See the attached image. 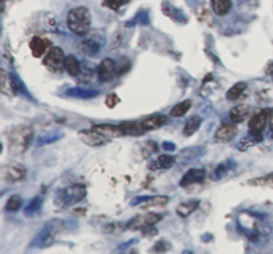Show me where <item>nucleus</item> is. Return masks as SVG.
Returning <instances> with one entry per match:
<instances>
[{
    "label": "nucleus",
    "instance_id": "obj_33",
    "mask_svg": "<svg viewBox=\"0 0 273 254\" xmlns=\"http://www.w3.org/2000/svg\"><path fill=\"white\" fill-rule=\"evenodd\" d=\"M249 184H252V185L273 186V173H269L267 176L260 177V178H256V180H252Z\"/></svg>",
    "mask_w": 273,
    "mask_h": 254
},
{
    "label": "nucleus",
    "instance_id": "obj_9",
    "mask_svg": "<svg viewBox=\"0 0 273 254\" xmlns=\"http://www.w3.org/2000/svg\"><path fill=\"white\" fill-rule=\"evenodd\" d=\"M116 75V63L112 59H104L98 67V78L103 83L111 81Z\"/></svg>",
    "mask_w": 273,
    "mask_h": 254
},
{
    "label": "nucleus",
    "instance_id": "obj_8",
    "mask_svg": "<svg viewBox=\"0 0 273 254\" xmlns=\"http://www.w3.org/2000/svg\"><path fill=\"white\" fill-rule=\"evenodd\" d=\"M27 176L25 166L21 164H11L4 169V180L10 184L20 182L23 181Z\"/></svg>",
    "mask_w": 273,
    "mask_h": 254
},
{
    "label": "nucleus",
    "instance_id": "obj_17",
    "mask_svg": "<svg viewBox=\"0 0 273 254\" xmlns=\"http://www.w3.org/2000/svg\"><path fill=\"white\" fill-rule=\"evenodd\" d=\"M176 158L173 156H168V155H163V156L157 157L156 160H152L148 164V168L151 171H164V169H169L173 164H175Z\"/></svg>",
    "mask_w": 273,
    "mask_h": 254
},
{
    "label": "nucleus",
    "instance_id": "obj_19",
    "mask_svg": "<svg viewBox=\"0 0 273 254\" xmlns=\"http://www.w3.org/2000/svg\"><path fill=\"white\" fill-rule=\"evenodd\" d=\"M99 49H100V43L93 39H85L79 44V51L84 56H95L99 52Z\"/></svg>",
    "mask_w": 273,
    "mask_h": 254
},
{
    "label": "nucleus",
    "instance_id": "obj_37",
    "mask_svg": "<svg viewBox=\"0 0 273 254\" xmlns=\"http://www.w3.org/2000/svg\"><path fill=\"white\" fill-rule=\"evenodd\" d=\"M269 127H271V131L273 132V109H271V116H269Z\"/></svg>",
    "mask_w": 273,
    "mask_h": 254
},
{
    "label": "nucleus",
    "instance_id": "obj_20",
    "mask_svg": "<svg viewBox=\"0 0 273 254\" xmlns=\"http://www.w3.org/2000/svg\"><path fill=\"white\" fill-rule=\"evenodd\" d=\"M249 116V107L247 105H237V107H233L231 109L230 112V117L231 121L234 122V124H240L243 122L245 118Z\"/></svg>",
    "mask_w": 273,
    "mask_h": 254
},
{
    "label": "nucleus",
    "instance_id": "obj_6",
    "mask_svg": "<svg viewBox=\"0 0 273 254\" xmlns=\"http://www.w3.org/2000/svg\"><path fill=\"white\" fill-rule=\"evenodd\" d=\"M64 61H65V58H64L63 49L59 47L49 49L48 54L44 58V65L52 71H60L64 67Z\"/></svg>",
    "mask_w": 273,
    "mask_h": 254
},
{
    "label": "nucleus",
    "instance_id": "obj_4",
    "mask_svg": "<svg viewBox=\"0 0 273 254\" xmlns=\"http://www.w3.org/2000/svg\"><path fill=\"white\" fill-rule=\"evenodd\" d=\"M63 230V224L60 221H54V222H48L45 225L42 232L39 233V235L35 238V241L32 242L31 246L35 248H47L51 246L54 242L56 237L60 234V232Z\"/></svg>",
    "mask_w": 273,
    "mask_h": 254
},
{
    "label": "nucleus",
    "instance_id": "obj_38",
    "mask_svg": "<svg viewBox=\"0 0 273 254\" xmlns=\"http://www.w3.org/2000/svg\"><path fill=\"white\" fill-rule=\"evenodd\" d=\"M163 147L164 148H168V149H167V151H173V148H175V145H173V144H171V145H169V144H164V145H163Z\"/></svg>",
    "mask_w": 273,
    "mask_h": 254
},
{
    "label": "nucleus",
    "instance_id": "obj_2",
    "mask_svg": "<svg viewBox=\"0 0 273 254\" xmlns=\"http://www.w3.org/2000/svg\"><path fill=\"white\" fill-rule=\"evenodd\" d=\"M34 138V129L29 125L15 128L8 137V148L12 155H21L28 149Z\"/></svg>",
    "mask_w": 273,
    "mask_h": 254
},
{
    "label": "nucleus",
    "instance_id": "obj_27",
    "mask_svg": "<svg viewBox=\"0 0 273 254\" xmlns=\"http://www.w3.org/2000/svg\"><path fill=\"white\" fill-rule=\"evenodd\" d=\"M201 122H203L201 117H199V116H192V117L186 122V125H184V129H183L184 136H192V135H195V133L199 131Z\"/></svg>",
    "mask_w": 273,
    "mask_h": 254
},
{
    "label": "nucleus",
    "instance_id": "obj_36",
    "mask_svg": "<svg viewBox=\"0 0 273 254\" xmlns=\"http://www.w3.org/2000/svg\"><path fill=\"white\" fill-rule=\"evenodd\" d=\"M127 3L128 0H105V4L112 10H117V8H120L122 5L127 4Z\"/></svg>",
    "mask_w": 273,
    "mask_h": 254
},
{
    "label": "nucleus",
    "instance_id": "obj_39",
    "mask_svg": "<svg viewBox=\"0 0 273 254\" xmlns=\"http://www.w3.org/2000/svg\"><path fill=\"white\" fill-rule=\"evenodd\" d=\"M181 254H193V253H192V252H189V250H184V252H183Z\"/></svg>",
    "mask_w": 273,
    "mask_h": 254
},
{
    "label": "nucleus",
    "instance_id": "obj_30",
    "mask_svg": "<svg viewBox=\"0 0 273 254\" xmlns=\"http://www.w3.org/2000/svg\"><path fill=\"white\" fill-rule=\"evenodd\" d=\"M23 205V198L18 195H11L8 201H7V204H5V209L8 210V212H18V210L21 208Z\"/></svg>",
    "mask_w": 273,
    "mask_h": 254
},
{
    "label": "nucleus",
    "instance_id": "obj_11",
    "mask_svg": "<svg viewBox=\"0 0 273 254\" xmlns=\"http://www.w3.org/2000/svg\"><path fill=\"white\" fill-rule=\"evenodd\" d=\"M92 129H95L96 132L105 137L107 140H112V138H120V137L126 136V133L123 131V128L119 125H112V124H98L93 125Z\"/></svg>",
    "mask_w": 273,
    "mask_h": 254
},
{
    "label": "nucleus",
    "instance_id": "obj_35",
    "mask_svg": "<svg viewBox=\"0 0 273 254\" xmlns=\"http://www.w3.org/2000/svg\"><path fill=\"white\" fill-rule=\"evenodd\" d=\"M119 103H120V98H117V95H115V93L108 95L107 98H105V105H107L108 108H111V109L116 107Z\"/></svg>",
    "mask_w": 273,
    "mask_h": 254
},
{
    "label": "nucleus",
    "instance_id": "obj_25",
    "mask_svg": "<svg viewBox=\"0 0 273 254\" xmlns=\"http://www.w3.org/2000/svg\"><path fill=\"white\" fill-rule=\"evenodd\" d=\"M64 68H65V71H67L71 76H79V75H80V71H82V65H80L79 60L76 59L75 56L69 55V56L65 58Z\"/></svg>",
    "mask_w": 273,
    "mask_h": 254
},
{
    "label": "nucleus",
    "instance_id": "obj_21",
    "mask_svg": "<svg viewBox=\"0 0 273 254\" xmlns=\"http://www.w3.org/2000/svg\"><path fill=\"white\" fill-rule=\"evenodd\" d=\"M210 5L213 14L217 16H224L231 11L232 3L231 0H210Z\"/></svg>",
    "mask_w": 273,
    "mask_h": 254
},
{
    "label": "nucleus",
    "instance_id": "obj_3",
    "mask_svg": "<svg viewBox=\"0 0 273 254\" xmlns=\"http://www.w3.org/2000/svg\"><path fill=\"white\" fill-rule=\"evenodd\" d=\"M85 195H87V189L84 185L68 186L64 191H60L58 193L56 205L60 206V208H67V206L82 201Z\"/></svg>",
    "mask_w": 273,
    "mask_h": 254
},
{
    "label": "nucleus",
    "instance_id": "obj_26",
    "mask_svg": "<svg viewBox=\"0 0 273 254\" xmlns=\"http://www.w3.org/2000/svg\"><path fill=\"white\" fill-rule=\"evenodd\" d=\"M263 140V136H261V133H256V132H252V131H249L248 136H245L241 141L239 142V149L240 151H247L249 147H252L254 145L256 142H259Z\"/></svg>",
    "mask_w": 273,
    "mask_h": 254
},
{
    "label": "nucleus",
    "instance_id": "obj_24",
    "mask_svg": "<svg viewBox=\"0 0 273 254\" xmlns=\"http://www.w3.org/2000/svg\"><path fill=\"white\" fill-rule=\"evenodd\" d=\"M169 198L167 195H153V197H146L144 204H140L142 208L148 209V208H159V206H164L168 204Z\"/></svg>",
    "mask_w": 273,
    "mask_h": 254
},
{
    "label": "nucleus",
    "instance_id": "obj_12",
    "mask_svg": "<svg viewBox=\"0 0 273 254\" xmlns=\"http://www.w3.org/2000/svg\"><path fill=\"white\" fill-rule=\"evenodd\" d=\"M236 135H237V127H236L234 122L223 124V125L217 129V132H216L215 140L216 142H228L231 141Z\"/></svg>",
    "mask_w": 273,
    "mask_h": 254
},
{
    "label": "nucleus",
    "instance_id": "obj_15",
    "mask_svg": "<svg viewBox=\"0 0 273 254\" xmlns=\"http://www.w3.org/2000/svg\"><path fill=\"white\" fill-rule=\"evenodd\" d=\"M48 45V40L39 38V36H35L34 39L29 41V48H31V52H32V55H34L35 58H42L43 55L48 54V52H47Z\"/></svg>",
    "mask_w": 273,
    "mask_h": 254
},
{
    "label": "nucleus",
    "instance_id": "obj_40",
    "mask_svg": "<svg viewBox=\"0 0 273 254\" xmlns=\"http://www.w3.org/2000/svg\"><path fill=\"white\" fill-rule=\"evenodd\" d=\"M132 254H135V253H132Z\"/></svg>",
    "mask_w": 273,
    "mask_h": 254
},
{
    "label": "nucleus",
    "instance_id": "obj_29",
    "mask_svg": "<svg viewBox=\"0 0 273 254\" xmlns=\"http://www.w3.org/2000/svg\"><path fill=\"white\" fill-rule=\"evenodd\" d=\"M247 89V83H244V81H240V83L234 84L233 87H231L230 91L227 92V98L228 100H237V98L244 93V91Z\"/></svg>",
    "mask_w": 273,
    "mask_h": 254
},
{
    "label": "nucleus",
    "instance_id": "obj_32",
    "mask_svg": "<svg viewBox=\"0 0 273 254\" xmlns=\"http://www.w3.org/2000/svg\"><path fill=\"white\" fill-rule=\"evenodd\" d=\"M42 198L40 197H35L32 200L29 201V204L27 205L25 208V215H35L36 212H39L40 206H42Z\"/></svg>",
    "mask_w": 273,
    "mask_h": 254
},
{
    "label": "nucleus",
    "instance_id": "obj_10",
    "mask_svg": "<svg viewBox=\"0 0 273 254\" xmlns=\"http://www.w3.org/2000/svg\"><path fill=\"white\" fill-rule=\"evenodd\" d=\"M269 116H271V109H263L259 113H256L249 121V131L263 133V131L267 127V122L269 121Z\"/></svg>",
    "mask_w": 273,
    "mask_h": 254
},
{
    "label": "nucleus",
    "instance_id": "obj_23",
    "mask_svg": "<svg viewBox=\"0 0 273 254\" xmlns=\"http://www.w3.org/2000/svg\"><path fill=\"white\" fill-rule=\"evenodd\" d=\"M234 168H236V164L232 161H225V162H221L217 168H216L213 173H212V178L213 180H221L223 177H225L231 171H233Z\"/></svg>",
    "mask_w": 273,
    "mask_h": 254
},
{
    "label": "nucleus",
    "instance_id": "obj_14",
    "mask_svg": "<svg viewBox=\"0 0 273 254\" xmlns=\"http://www.w3.org/2000/svg\"><path fill=\"white\" fill-rule=\"evenodd\" d=\"M19 85L16 83L14 78L5 72L4 69H1V85H0V91L7 96H15V93L18 92Z\"/></svg>",
    "mask_w": 273,
    "mask_h": 254
},
{
    "label": "nucleus",
    "instance_id": "obj_7",
    "mask_svg": "<svg viewBox=\"0 0 273 254\" xmlns=\"http://www.w3.org/2000/svg\"><path fill=\"white\" fill-rule=\"evenodd\" d=\"M78 137L80 141L85 145H89V147H103L107 142V138L99 132H96L95 129L80 131L78 133Z\"/></svg>",
    "mask_w": 273,
    "mask_h": 254
},
{
    "label": "nucleus",
    "instance_id": "obj_5",
    "mask_svg": "<svg viewBox=\"0 0 273 254\" xmlns=\"http://www.w3.org/2000/svg\"><path fill=\"white\" fill-rule=\"evenodd\" d=\"M163 215L159 213H144V215H136L133 217L129 222L127 224V229L129 230H144L148 228H152L153 225H156L159 221H161Z\"/></svg>",
    "mask_w": 273,
    "mask_h": 254
},
{
    "label": "nucleus",
    "instance_id": "obj_16",
    "mask_svg": "<svg viewBox=\"0 0 273 254\" xmlns=\"http://www.w3.org/2000/svg\"><path fill=\"white\" fill-rule=\"evenodd\" d=\"M167 122H168L167 116H164V115H155V116H151V117H147L146 120H143L142 125L144 128V131L148 132V131H155V129L164 127Z\"/></svg>",
    "mask_w": 273,
    "mask_h": 254
},
{
    "label": "nucleus",
    "instance_id": "obj_18",
    "mask_svg": "<svg viewBox=\"0 0 273 254\" xmlns=\"http://www.w3.org/2000/svg\"><path fill=\"white\" fill-rule=\"evenodd\" d=\"M200 205V201L197 200H190L186 201V202H181L180 205L176 208V213L177 215H180L181 218H187L189 217L192 213H195L196 209Z\"/></svg>",
    "mask_w": 273,
    "mask_h": 254
},
{
    "label": "nucleus",
    "instance_id": "obj_22",
    "mask_svg": "<svg viewBox=\"0 0 273 254\" xmlns=\"http://www.w3.org/2000/svg\"><path fill=\"white\" fill-rule=\"evenodd\" d=\"M120 127L123 128V131L126 135H131V136H142L143 133H146L144 128L142 125V121H128L123 122Z\"/></svg>",
    "mask_w": 273,
    "mask_h": 254
},
{
    "label": "nucleus",
    "instance_id": "obj_13",
    "mask_svg": "<svg viewBox=\"0 0 273 254\" xmlns=\"http://www.w3.org/2000/svg\"><path fill=\"white\" fill-rule=\"evenodd\" d=\"M205 176H207V173H205L204 169H190V171L187 172L180 180V186L187 188V186L193 185V184L203 182Z\"/></svg>",
    "mask_w": 273,
    "mask_h": 254
},
{
    "label": "nucleus",
    "instance_id": "obj_31",
    "mask_svg": "<svg viewBox=\"0 0 273 254\" xmlns=\"http://www.w3.org/2000/svg\"><path fill=\"white\" fill-rule=\"evenodd\" d=\"M126 229H127V225H123L122 222H112L104 228V232L109 233V234H120Z\"/></svg>",
    "mask_w": 273,
    "mask_h": 254
},
{
    "label": "nucleus",
    "instance_id": "obj_28",
    "mask_svg": "<svg viewBox=\"0 0 273 254\" xmlns=\"http://www.w3.org/2000/svg\"><path fill=\"white\" fill-rule=\"evenodd\" d=\"M192 107V101L190 100H184L181 103L176 104L175 107L171 109V117H181L184 116Z\"/></svg>",
    "mask_w": 273,
    "mask_h": 254
},
{
    "label": "nucleus",
    "instance_id": "obj_34",
    "mask_svg": "<svg viewBox=\"0 0 273 254\" xmlns=\"http://www.w3.org/2000/svg\"><path fill=\"white\" fill-rule=\"evenodd\" d=\"M171 245L166 242V241H160V242H156L155 246L152 248V252L153 253H166L167 250H169Z\"/></svg>",
    "mask_w": 273,
    "mask_h": 254
},
{
    "label": "nucleus",
    "instance_id": "obj_1",
    "mask_svg": "<svg viewBox=\"0 0 273 254\" xmlns=\"http://www.w3.org/2000/svg\"><path fill=\"white\" fill-rule=\"evenodd\" d=\"M91 12L87 7H76L68 12L67 16V25L71 32L79 36H84L88 34L91 28Z\"/></svg>",
    "mask_w": 273,
    "mask_h": 254
}]
</instances>
